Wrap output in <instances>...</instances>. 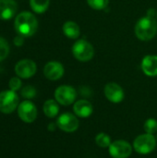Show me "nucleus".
Listing matches in <instances>:
<instances>
[{
    "mask_svg": "<svg viewBox=\"0 0 157 158\" xmlns=\"http://www.w3.org/2000/svg\"><path fill=\"white\" fill-rule=\"evenodd\" d=\"M73 112L78 118H87L92 116L93 112V107L91 102L85 99L78 100L73 105Z\"/></svg>",
    "mask_w": 157,
    "mask_h": 158,
    "instance_id": "obj_13",
    "label": "nucleus"
},
{
    "mask_svg": "<svg viewBox=\"0 0 157 158\" xmlns=\"http://www.w3.org/2000/svg\"><path fill=\"white\" fill-rule=\"evenodd\" d=\"M21 96L25 99H32L36 96V89L31 85H27L21 90Z\"/></svg>",
    "mask_w": 157,
    "mask_h": 158,
    "instance_id": "obj_23",
    "label": "nucleus"
},
{
    "mask_svg": "<svg viewBox=\"0 0 157 158\" xmlns=\"http://www.w3.org/2000/svg\"><path fill=\"white\" fill-rule=\"evenodd\" d=\"M56 128H57L56 122V123L51 122V123H49V124H48V126H47V130H48L49 131H55Z\"/></svg>",
    "mask_w": 157,
    "mask_h": 158,
    "instance_id": "obj_26",
    "label": "nucleus"
},
{
    "mask_svg": "<svg viewBox=\"0 0 157 158\" xmlns=\"http://www.w3.org/2000/svg\"><path fill=\"white\" fill-rule=\"evenodd\" d=\"M19 106V96L16 92L8 90L0 93V112L10 114Z\"/></svg>",
    "mask_w": 157,
    "mask_h": 158,
    "instance_id": "obj_5",
    "label": "nucleus"
},
{
    "mask_svg": "<svg viewBox=\"0 0 157 158\" xmlns=\"http://www.w3.org/2000/svg\"><path fill=\"white\" fill-rule=\"evenodd\" d=\"M156 17H157V12H156Z\"/></svg>",
    "mask_w": 157,
    "mask_h": 158,
    "instance_id": "obj_28",
    "label": "nucleus"
},
{
    "mask_svg": "<svg viewBox=\"0 0 157 158\" xmlns=\"http://www.w3.org/2000/svg\"><path fill=\"white\" fill-rule=\"evenodd\" d=\"M63 32L69 39H77L81 35V29L75 21L68 20L63 25Z\"/></svg>",
    "mask_w": 157,
    "mask_h": 158,
    "instance_id": "obj_16",
    "label": "nucleus"
},
{
    "mask_svg": "<svg viewBox=\"0 0 157 158\" xmlns=\"http://www.w3.org/2000/svg\"><path fill=\"white\" fill-rule=\"evenodd\" d=\"M104 94L106 99L113 104L121 103L125 97V94L122 87L116 82H108L105 86Z\"/></svg>",
    "mask_w": 157,
    "mask_h": 158,
    "instance_id": "obj_10",
    "label": "nucleus"
},
{
    "mask_svg": "<svg viewBox=\"0 0 157 158\" xmlns=\"http://www.w3.org/2000/svg\"><path fill=\"white\" fill-rule=\"evenodd\" d=\"M156 138L153 134L143 133L138 135L133 141L132 146L140 155H149L156 147Z\"/></svg>",
    "mask_w": 157,
    "mask_h": 158,
    "instance_id": "obj_3",
    "label": "nucleus"
},
{
    "mask_svg": "<svg viewBox=\"0 0 157 158\" xmlns=\"http://www.w3.org/2000/svg\"><path fill=\"white\" fill-rule=\"evenodd\" d=\"M44 115L49 118H56L59 113V106L58 103L56 100L48 99L44 102L43 107Z\"/></svg>",
    "mask_w": 157,
    "mask_h": 158,
    "instance_id": "obj_17",
    "label": "nucleus"
},
{
    "mask_svg": "<svg viewBox=\"0 0 157 158\" xmlns=\"http://www.w3.org/2000/svg\"><path fill=\"white\" fill-rule=\"evenodd\" d=\"M64 67L60 62L50 61L43 68V74L50 81H57L64 75Z\"/></svg>",
    "mask_w": 157,
    "mask_h": 158,
    "instance_id": "obj_12",
    "label": "nucleus"
},
{
    "mask_svg": "<svg viewBox=\"0 0 157 158\" xmlns=\"http://www.w3.org/2000/svg\"><path fill=\"white\" fill-rule=\"evenodd\" d=\"M18 6L14 0H0V19H11L17 12Z\"/></svg>",
    "mask_w": 157,
    "mask_h": 158,
    "instance_id": "obj_14",
    "label": "nucleus"
},
{
    "mask_svg": "<svg viewBox=\"0 0 157 158\" xmlns=\"http://www.w3.org/2000/svg\"><path fill=\"white\" fill-rule=\"evenodd\" d=\"M143 129L145 133H149V134H155L157 132V120L155 118H148L146 119V121L144 122L143 125Z\"/></svg>",
    "mask_w": 157,
    "mask_h": 158,
    "instance_id": "obj_20",
    "label": "nucleus"
},
{
    "mask_svg": "<svg viewBox=\"0 0 157 158\" xmlns=\"http://www.w3.org/2000/svg\"><path fill=\"white\" fill-rule=\"evenodd\" d=\"M9 53L8 43L2 37H0V61H3Z\"/></svg>",
    "mask_w": 157,
    "mask_h": 158,
    "instance_id": "obj_22",
    "label": "nucleus"
},
{
    "mask_svg": "<svg viewBox=\"0 0 157 158\" xmlns=\"http://www.w3.org/2000/svg\"><path fill=\"white\" fill-rule=\"evenodd\" d=\"M87 4L95 10H103L107 7L109 0H87Z\"/></svg>",
    "mask_w": 157,
    "mask_h": 158,
    "instance_id": "obj_21",
    "label": "nucleus"
},
{
    "mask_svg": "<svg viewBox=\"0 0 157 158\" xmlns=\"http://www.w3.org/2000/svg\"><path fill=\"white\" fill-rule=\"evenodd\" d=\"M15 29L19 35L23 37L32 36L38 28V21L36 17L28 11L19 13L15 19Z\"/></svg>",
    "mask_w": 157,
    "mask_h": 158,
    "instance_id": "obj_1",
    "label": "nucleus"
},
{
    "mask_svg": "<svg viewBox=\"0 0 157 158\" xmlns=\"http://www.w3.org/2000/svg\"><path fill=\"white\" fill-rule=\"evenodd\" d=\"M137 38L141 41H150L157 33V22L155 18L143 17L140 19L134 28Z\"/></svg>",
    "mask_w": 157,
    "mask_h": 158,
    "instance_id": "obj_2",
    "label": "nucleus"
},
{
    "mask_svg": "<svg viewBox=\"0 0 157 158\" xmlns=\"http://www.w3.org/2000/svg\"><path fill=\"white\" fill-rule=\"evenodd\" d=\"M37 114L38 112L35 105L29 100L21 102L18 106L19 118L25 123H32L36 119Z\"/></svg>",
    "mask_w": 157,
    "mask_h": 158,
    "instance_id": "obj_9",
    "label": "nucleus"
},
{
    "mask_svg": "<svg viewBox=\"0 0 157 158\" xmlns=\"http://www.w3.org/2000/svg\"><path fill=\"white\" fill-rule=\"evenodd\" d=\"M111 138L105 132H100L95 136V143L102 148H108L111 144Z\"/></svg>",
    "mask_w": 157,
    "mask_h": 158,
    "instance_id": "obj_19",
    "label": "nucleus"
},
{
    "mask_svg": "<svg viewBox=\"0 0 157 158\" xmlns=\"http://www.w3.org/2000/svg\"><path fill=\"white\" fill-rule=\"evenodd\" d=\"M155 15H156V12H155V10L154 8H151V9H149V10L147 11V16H148V17L154 18Z\"/></svg>",
    "mask_w": 157,
    "mask_h": 158,
    "instance_id": "obj_27",
    "label": "nucleus"
},
{
    "mask_svg": "<svg viewBox=\"0 0 157 158\" xmlns=\"http://www.w3.org/2000/svg\"><path fill=\"white\" fill-rule=\"evenodd\" d=\"M133 146L125 140H117L108 147L110 156L113 158H128L132 153Z\"/></svg>",
    "mask_w": 157,
    "mask_h": 158,
    "instance_id": "obj_7",
    "label": "nucleus"
},
{
    "mask_svg": "<svg viewBox=\"0 0 157 158\" xmlns=\"http://www.w3.org/2000/svg\"><path fill=\"white\" fill-rule=\"evenodd\" d=\"M8 86H9V89H10L11 91L17 92V91L19 90L20 87H21V81H20V79L18 78V77L11 78L10 81H9Z\"/></svg>",
    "mask_w": 157,
    "mask_h": 158,
    "instance_id": "obj_24",
    "label": "nucleus"
},
{
    "mask_svg": "<svg viewBox=\"0 0 157 158\" xmlns=\"http://www.w3.org/2000/svg\"><path fill=\"white\" fill-rule=\"evenodd\" d=\"M56 125L57 128L60 129L61 131L68 133H71V132H75L79 129L80 123H79L78 117L75 114L66 112L61 114L57 118Z\"/></svg>",
    "mask_w": 157,
    "mask_h": 158,
    "instance_id": "obj_8",
    "label": "nucleus"
},
{
    "mask_svg": "<svg viewBox=\"0 0 157 158\" xmlns=\"http://www.w3.org/2000/svg\"><path fill=\"white\" fill-rule=\"evenodd\" d=\"M23 43H24V37L22 35H19V34L18 36L15 37V39H14V44L16 46H21L23 44Z\"/></svg>",
    "mask_w": 157,
    "mask_h": 158,
    "instance_id": "obj_25",
    "label": "nucleus"
},
{
    "mask_svg": "<svg viewBox=\"0 0 157 158\" xmlns=\"http://www.w3.org/2000/svg\"><path fill=\"white\" fill-rule=\"evenodd\" d=\"M50 4V0H30L31 9L35 13H43L47 10Z\"/></svg>",
    "mask_w": 157,
    "mask_h": 158,
    "instance_id": "obj_18",
    "label": "nucleus"
},
{
    "mask_svg": "<svg viewBox=\"0 0 157 158\" xmlns=\"http://www.w3.org/2000/svg\"><path fill=\"white\" fill-rule=\"evenodd\" d=\"M156 141H157V136H156Z\"/></svg>",
    "mask_w": 157,
    "mask_h": 158,
    "instance_id": "obj_29",
    "label": "nucleus"
},
{
    "mask_svg": "<svg viewBox=\"0 0 157 158\" xmlns=\"http://www.w3.org/2000/svg\"><path fill=\"white\" fill-rule=\"evenodd\" d=\"M56 101L62 106H70L77 98L76 90L70 85H61L55 91Z\"/></svg>",
    "mask_w": 157,
    "mask_h": 158,
    "instance_id": "obj_6",
    "label": "nucleus"
},
{
    "mask_svg": "<svg viewBox=\"0 0 157 158\" xmlns=\"http://www.w3.org/2000/svg\"><path fill=\"white\" fill-rule=\"evenodd\" d=\"M142 69L146 76H157V56L149 55L144 56L142 61Z\"/></svg>",
    "mask_w": 157,
    "mask_h": 158,
    "instance_id": "obj_15",
    "label": "nucleus"
},
{
    "mask_svg": "<svg viewBox=\"0 0 157 158\" xmlns=\"http://www.w3.org/2000/svg\"><path fill=\"white\" fill-rule=\"evenodd\" d=\"M72 54L74 57L81 62H88L94 56V48L86 40H79L72 46Z\"/></svg>",
    "mask_w": 157,
    "mask_h": 158,
    "instance_id": "obj_4",
    "label": "nucleus"
},
{
    "mask_svg": "<svg viewBox=\"0 0 157 158\" xmlns=\"http://www.w3.org/2000/svg\"><path fill=\"white\" fill-rule=\"evenodd\" d=\"M36 64L31 59H22L15 67V72L21 79H29L36 73Z\"/></svg>",
    "mask_w": 157,
    "mask_h": 158,
    "instance_id": "obj_11",
    "label": "nucleus"
}]
</instances>
